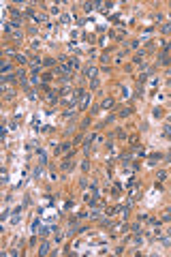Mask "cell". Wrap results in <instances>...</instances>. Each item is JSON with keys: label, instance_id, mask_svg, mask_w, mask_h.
<instances>
[{"label": "cell", "instance_id": "cell-1", "mask_svg": "<svg viewBox=\"0 0 171 257\" xmlns=\"http://www.w3.org/2000/svg\"><path fill=\"white\" fill-rule=\"evenodd\" d=\"M113 105H115V101H113V96H105V99L101 101V107H103V109H111Z\"/></svg>", "mask_w": 171, "mask_h": 257}, {"label": "cell", "instance_id": "cell-2", "mask_svg": "<svg viewBox=\"0 0 171 257\" xmlns=\"http://www.w3.org/2000/svg\"><path fill=\"white\" fill-rule=\"evenodd\" d=\"M84 73L88 75V77H92V79H96V75H98V69L96 67H86Z\"/></svg>", "mask_w": 171, "mask_h": 257}, {"label": "cell", "instance_id": "cell-3", "mask_svg": "<svg viewBox=\"0 0 171 257\" xmlns=\"http://www.w3.org/2000/svg\"><path fill=\"white\" fill-rule=\"evenodd\" d=\"M60 167H62L64 169V172H73V161H71V158H64V161H62V165H60Z\"/></svg>", "mask_w": 171, "mask_h": 257}, {"label": "cell", "instance_id": "cell-4", "mask_svg": "<svg viewBox=\"0 0 171 257\" xmlns=\"http://www.w3.org/2000/svg\"><path fill=\"white\" fill-rule=\"evenodd\" d=\"M94 7H101V2H84V11H86V13L94 11Z\"/></svg>", "mask_w": 171, "mask_h": 257}, {"label": "cell", "instance_id": "cell-5", "mask_svg": "<svg viewBox=\"0 0 171 257\" xmlns=\"http://www.w3.org/2000/svg\"><path fill=\"white\" fill-rule=\"evenodd\" d=\"M84 96H86V92L79 88V90H75V94H73V101H81Z\"/></svg>", "mask_w": 171, "mask_h": 257}, {"label": "cell", "instance_id": "cell-6", "mask_svg": "<svg viewBox=\"0 0 171 257\" xmlns=\"http://www.w3.org/2000/svg\"><path fill=\"white\" fill-rule=\"evenodd\" d=\"M88 103H90V94H86L84 99H81V103H79V109H86V107H88Z\"/></svg>", "mask_w": 171, "mask_h": 257}, {"label": "cell", "instance_id": "cell-7", "mask_svg": "<svg viewBox=\"0 0 171 257\" xmlns=\"http://www.w3.org/2000/svg\"><path fill=\"white\" fill-rule=\"evenodd\" d=\"M92 141H94V135L90 133V135H88V137H86V141H84V148H86V150L90 148V144H92Z\"/></svg>", "mask_w": 171, "mask_h": 257}, {"label": "cell", "instance_id": "cell-8", "mask_svg": "<svg viewBox=\"0 0 171 257\" xmlns=\"http://www.w3.org/2000/svg\"><path fill=\"white\" fill-rule=\"evenodd\" d=\"M38 253H41V255H47V253H49V244H47V242H43V244H41V249H38Z\"/></svg>", "mask_w": 171, "mask_h": 257}, {"label": "cell", "instance_id": "cell-9", "mask_svg": "<svg viewBox=\"0 0 171 257\" xmlns=\"http://www.w3.org/2000/svg\"><path fill=\"white\" fill-rule=\"evenodd\" d=\"M45 99H47V103H56V101H58V96L54 94V92H47V96H45Z\"/></svg>", "mask_w": 171, "mask_h": 257}, {"label": "cell", "instance_id": "cell-10", "mask_svg": "<svg viewBox=\"0 0 171 257\" xmlns=\"http://www.w3.org/2000/svg\"><path fill=\"white\" fill-rule=\"evenodd\" d=\"M163 221H169V218H171V210H169V208H167V210H163Z\"/></svg>", "mask_w": 171, "mask_h": 257}, {"label": "cell", "instance_id": "cell-11", "mask_svg": "<svg viewBox=\"0 0 171 257\" xmlns=\"http://www.w3.org/2000/svg\"><path fill=\"white\" fill-rule=\"evenodd\" d=\"M163 32H165V34H169V32H171V21H167V24H163V28H161Z\"/></svg>", "mask_w": 171, "mask_h": 257}, {"label": "cell", "instance_id": "cell-12", "mask_svg": "<svg viewBox=\"0 0 171 257\" xmlns=\"http://www.w3.org/2000/svg\"><path fill=\"white\" fill-rule=\"evenodd\" d=\"M0 71H2V73H9V71H11V64H9V62H2V67H0Z\"/></svg>", "mask_w": 171, "mask_h": 257}, {"label": "cell", "instance_id": "cell-13", "mask_svg": "<svg viewBox=\"0 0 171 257\" xmlns=\"http://www.w3.org/2000/svg\"><path fill=\"white\" fill-rule=\"evenodd\" d=\"M169 62H171V60H169V56L163 52V56H161V64H169Z\"/></svg>", "mask_w": 171, "mask_h": 257}, {"label": "cell", "instance_id": "cell-14", "mask_svg": "<svg viewBox=\"0 0 171 257\" xmlns=\"http://www.w3.org/2000/svg\"><path fill=\"white\" fill-rule=\"evenodd\" d=\"M43 64H45V67H54V64H56V60H52V58H45V60H43Z\"/></svg>", "mask_w": 171, "mask_h": 257}, {"label": "cell", "instance_id": "cell-15", "mask_svg": "<svg viewBox=\"0 0 171 257\" xmlns=\"http://www.w3.org/2000/svg\"><path fill=\"white\" fill-rule=\"evenodd\" d=\"M130 114H133V109L126 107V109H122V112H120V116H130Z\"/></svg>", "mask_w": 171, "mask_h": 257}, {"label": "cell", "instance_id": "cell-16", "mask_svg": "<svg viewBox=\"0 0 171 257\" xmlns=\"http://www.w3.org/2000/svg\"><path fill=\"white\" fill-rule=\"evenodd\" d=\"M41 174H43V165H38V167L34 169V178H38V176H41Z\"/></svg>", "mask_w": 171, "mask_h": 257}, {"label": "cell", "instance_id": "cell-17", "mask_svg": "<svg viewBox=\"0 0 171 257\" xmlns=\"http://www.w3.org/2000/svg\"><path fill=\"white\" fill-rule=\"evenodd\" d=\"M15 60H17L19 64H24V62H26V56H21V54H17V56H15Z\"/></svg>", "mask_w": 171, "mask_h": 257}, {"label": "cell", "instance_id": "cell-18", "mask_svg": "<svg viewBox=\"0 0 171 257\" xmlns=\"http://www.w3.org/2000/svg\"><path fill=\"white\" fill-rule=\"evenodd\" d=\"M90 86H92V88H98V86H101V81H98V77H96V79H92V81H90Z\"/></svg>", "mask_w": 171, "mask_h": 257}, {"label": "cell", "instance_id": "cell-19", "mask_svg": "<svg viewBox=\"0 0 171 257\" xmlns=\"http://www.w3.org/2000/svg\"><path fill=\"white\" fill-rule=\"evenodd\" d=\"M60 19H62V24H69V21H71V15H62Z\"/></svg>", "mask_w": 171, "mask_h": 257}, {"label": "cell", "instance_id": "cell-20", "mask_svg": "<svg viewBox=\"0 0 171 257\" xmlns=\"http://www.w3.org/2000/svg\"><path fill=\"white\" fill-rule=\"evenodd\" d=\"M11 15H13V17H17V19H19V11H17V9H11Z\"/></svg>", "mask_w": 171, "mask_h": 257}, {"label": "cell", "instance_id": "cell-21", "mask_svg": "<svg viewBox=\"0 0 171 257\" xmlns=\"http://www.w3.org/2000/svg\"><path fill=\"white\" fill-rule=\"evenodd\" d=\"M169 120H171V118H169Z\"/></svg>", "mask_w": 171, "mask_h": 257}]
</instances>
